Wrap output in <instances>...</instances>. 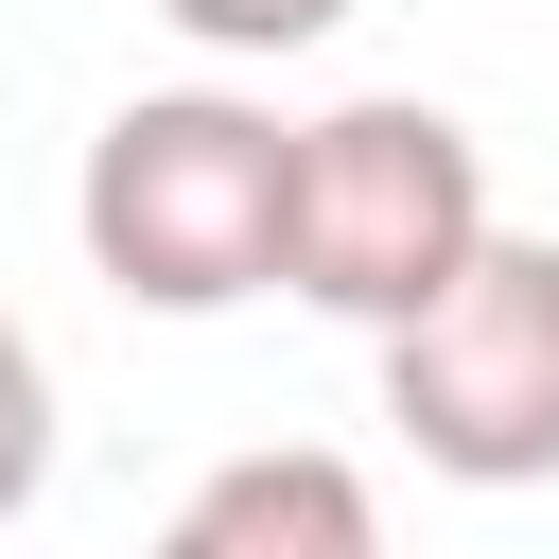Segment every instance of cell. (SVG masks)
<instances>
[{
	"label": "cell",
	"mask_w": 559,
	"mask_h": 559,
	"mask_svg": "<svg viewBox=\"0 0 559 559\" xmlns=\"http://www.w3.org/2000/svg\"><path fill=\"white\" fill-rule=\"evenodd\" d=\"M280 210H297V122L245 105V87H140L87 140V175H70L87 280L140 297V314H245V297H280Z\"/></svg>",
	"instance_id": "obj_1"
},
{
	"label": "cell",
	"mask_w": 559,
	"mask_h": 559,
	"mask_svg": "<svg viewBox=\"0 0 559 559\" xmlns=\"http://www.w3.org/2000/svg\"><path fill=\"white\" fill-rule=\"evenodd\" d=\"M472 245H489V157H472V122H454V105L367 87V105L297 122L280 280H297L314 314H349V332L384 349L402 314H437V297L472 280Z\"/></svg>",
	"instance_id": "obj_2"
},
{
	"label": "cell",
	"mask_w": 559,
	"mask_h": 559,
	"mask_svg": "<svg viewBox=\"0 0 559 559\" xmlns=\"http://www.w3.org/2000/svg\"><path fill=\"white\" fill-rule=\"evenodd\" d=\"M384 419L454 489H559V245L489 227L472 280L384 332Z\"/></svg>",
	"instance_id": "obj_3"
},
{
	"label": "cell",
	"mask_w": 559,
	"mask_h": 559,
	"mask_svg": "<svg viewBox=\"0 0 559 559\" xmlns=\"http://www.w3.org/2000/svg\"><path fill=\"white\" fill-rule=\"evenodd\" d=\"M157 559H384V507H367L349 454L280 437V454H227V472L157 524Z\"/></svg>",
	"instance_id": "obj_4"
},
{
	"label": "cell",
	"mask_w": 559,
	"mask_h": 559,
	"mask_svg": "<svg viewBox=\"0 0 559 559\" xmlns=\"http://www.w3.org/2000/svg\"><path fill=\"white\" fill-rule=\"evenodd\" d=\"M157 17H175L192 52H227V70H262V52H314V35L349 17V0H157Z\"/></svg>",
	"instance_id": "obj_5"
},
{
	"label": "cell",
	"mask_w": 559,
	"mask_h": 559,
	"mask_svg": "<svg viewBox=\"0 0 559 559\" xmlns=\"http://www.w3.org/2000/svg\"><path fill=\"white\" fill-rule=\"evenodd\" d=\"M52 489V367H35V332L0 314V524Z\"/></svg>",
	"instance_id": "obj_6"
}]
</instances>
